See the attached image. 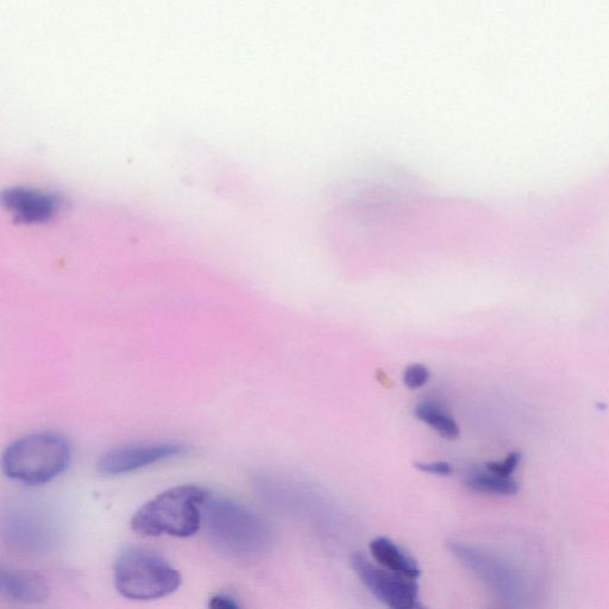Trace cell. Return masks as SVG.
Returning a JSON list of instances; mask_svg holds the SVG:
<instances>
[{
  "instance_id": "cell-1",
  "label": "cell",
  "mask_w": 609,
  "mask_h": 609,
  "mask_svg": "<svg viewBox=\"0 0 609 609\" xmlns=\"http://www.w3.org/2000/svg\"><path fill=\"white\" fill-rule=\"evenodd\" d=\"M209 497V492L197 486L169 488L135 513L131 529L146 537H192L203 526V508Z\"/></svg>"
},
{
  "instance_id": "cell-2",
  "label": "cell",
  "mask_w": 609,
  "mask_h": 609,
  "mask_svg": "<svg viewBox=\"0 0 609 609\" xmlns=\"http://www.w3.org/2000/svg\"><path fill=\"white\" fill-rule=\"evenodd\" d=\"M207 538L224 554L249 558L265 551L271 532L265 521L228 499L207 498L203 508Z\"/></svg>"
},
{
  "instance_id": "cell-3",
  "label": "cell",
  "mask_w": 609,
  "mask_h": 609,
  "mask_svg": "<svg viewBox=\"0 0 609 609\" xmlns=\"http://www.w3.org/2000/svg\"><path fill=\"white\" fill-rule=\"evenodd\" d=\"M72 447L60 433H31L11 443L2 457L3 473L27 486H41L65 473Z\"/></svg>"
},
{
  "instance_id": "cell-4",
  "label": "cell",
  "mask_w": 609,
  "mask_h": 609,
  "mask_svg": "<svg viewBox=\"0 0 609 609\" xmlns=\"http://www.w3.org/2000/svg\"><path fill=\"white\" fill-rule=\"evenodd\" d=\"M117 592L130 600L167 598L180 588L179 571L154 551L130 548L122 552L113 568Z\"/></svg>"
},
{
  "instance_id": "cell-5",
  "label": "cell",
  "mask_w": 609,
  "mask_h": 609,
  "mask_svg": "<svg viewBox=\"0 0 609 609\" xmlns=\"http://www.w3.org/2000/svg\"><path fill=\"white\" fill-rule=\"evenodd\" d=\"M354 570L363 585L376 599L392 609H416L422 607L417 580L395 571L378 567L362 554L353 556Z\"/></svg>"
},
{
  "instance_id": "cell-6",
  "label": "cell",
  "mask_w": 609,
  "mask_h": 609,
  "mask_svg": "<svg viewBox=\"0 0 609 609\" xmlns=\"http://www.w3.org/2000/svg\"><path fill=\"white\" fill-rule=\"evenodd\" d=\"M450 550L458 560L473 570V573L501 598L507 601L520 600L521 593H523V581L516 571L508 568L505 563L485 552L462 544H451Z\"/></svg>"
},
{
  "instance_id": "cell-7",
  "label": "cell",
  "mask_w": 609,
  "mask_h": 609,
  "mask_svg": "<svg viewBox=\"0 0 609 609\" xmlns=\"http://www.w3.org/2000/svg\"><path fill=\"white\" fill-rule=\"evenodd\" d=\"M185 445L177 443L125 445L106 452L98 462L100 474L119 476L136 472L152 464L185 455Z\"/></svg>"
},
{
  "instance_id": "cell-8",
  "label": "cell",
  "mask_w": 609,
  "mask_h": 609,
  "mask_svg": "<svg viewBox=\"0 0 609 609\" xmlns=\"http://www.w3.org/2000/svg\"><path fill=\"white\" fill-rule=\"evenodd\" d=\"M0 592L12 604L36 605L49 598L50 587L46 577L35 571L3 570Z\"/></svg>"
},
{
  "instance_id": "cell-9",
  "label": "cell",
  "mask_w": 609,
  "mask_h": 609,
  "mask_svg": "<svg viewBox=\"0 0 609 609\" xmlns=\"http://www.w3.org/2000/svg\"><path fill=\"white\" fill-rule=\"evenodd\" d=\"M6 205L24 222H42L54 216L59 199L48 193L15 190L5 196Z\"/></svg>"
},
{
  "instance_id": "cell-10",
  "label": "cell",
  "mask_w": 609,
  "mask_h": 609,
  "mask_svg": "<svg viewBox=\"0 0 609 609\" xmlns=\"http://www.w3.org/2000/svg\"><path fill=\"white\" fill-rule=\"evenodd\" d=\"M369 548L374 560L381 567L411 577L414 580H418V577L422 574L417 562L389 538H375L370 543Z\"/></svg>"
},
{
  "instance_id": "cell-11",
  "label": "cell",
  "mask_w": 609,
  "mask_h": 609,
  "mask_svg": "<svg viewBox=\"0 0 609 609\" xmlns=\"http://www.w3.org/2000/svg\"><path fill=\"white\" fill-rule=\"evenodd\" d=\"M416 416L444 438L456 439L460 436V428L455 419L441 405L433 403V401H424L419 404L416 408Z\"/></svg>"
},
{
  "instance_id": "cell-12",
  "label": "cell",
  "mask_w": 609,
  "mask_h": 609,
  "mask_svg": "<svg viewBox=\"0 0 609 609\" xmlns=\"http://www.w3.org/2000/svg\"><path fill=\"white\" fill-rule=\"evenodd\" d=\"M466 485L477 493L514 495L519 491V485L512 477L500 476L489 472H475L468 475Z\"/></svg>"
},
{
  "instance_id": "cell-13",
  "label": "cell",
  "mask_w": 609,
  "mask_h": 609,
  "mask_svg": "<svg viewBox=\"0 0 609 609\" xmlns=\"http://www.w3.org/2000/svg\"><path fill=\"white\" fill-rule=\"evenodd\" d=\"M430 380L429 369L423 366V364H411L408 366L404 373V384L407 388L418 389L422 388Z\"/></svg>"
},
{
  "instance_id": "cell-14",
  "label": "cell",
  "mask_w": 609,
  "mask_h": 609,
  "mask_svg": "<svg viewBox=\"0 0 609 609\" xmlns=\"http://www.w3.org/2000/svg\"><path fill=\"white\" fill-rule=\"evenodd\" d=\"M520 460L521 455L519 452H512V454L508 455L505 460L488 463L487 470L500 476L511 477L514 470L518 468Z\"/></svg>"
},
{
  "instance_id": "cell-15",
  "label": "cell",
  "mask_w": 609,
  "mask_h": 609,
  "mask_svg": "<svg viewBox=\"0 0 609 609\" xmlns=\"http://www.w3.org/2000/svg\"><path fill=\"white\" fill-rule=\"evenodd\" d=\"M416 468L431 475L448 476L452 473L451 464L448 462H420Z\"/></svg>"
},
{
  "instance_id": "cell-16",
  "label": "cell",
  "mask_w": 609,
  "mask_h": 609,
  "mask_svg": "<svg viewBox=\"0 0 609 609\" xmlns=\"http://www.w3.org/2000/svg\"><path fill=\"white\" fill-rule=\"evenodd\" d=\"M209 606L215 609H236L240 607V604H238L236 599L232 598L231 595L216 594L215 596H212Z\"/></svg>"
}]
</instances>
